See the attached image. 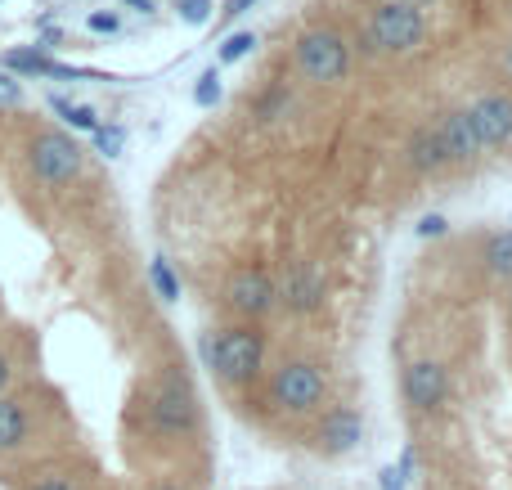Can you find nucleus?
I'll list each match as a JSON object with an SVG mask.
<instances>
[{"mask_svg": "<svg viewBox=\"0 0 512 490\" xmlns=\"http://www.w3.org/2000/svg\"><path fill=\"white\" fill-rule=\"evenodd\" d=\"M203 356H207V365L221 378H230V383H252L265 360V342L256 329H225L203 342Z\"/></svg>", "mask_w": 512, "mask_h": 490, "instance_id": "f257e3e1", "label": "nucleus"}, {"mask_svg": "<svg viewBox=\"0 0 512 490\" xmlns=\"http://www.w3.org/2000/svg\"><path fill=\"white\" fill-rule=\"evenodd\" d=\"M427 23H423V9L405 5V0H391V5H378L369 23V45L373 50H391V54H405L423 41Z\"/></svg>", "mask_w": 512, "mask_h": 490, "instance_id": "f03ea898", "label": "nucleus"}, {"mask_svg": "<svg viewBox=\"0 0 512 490\" xmlns=\"http://www.w3.org/2000/svg\"><path fill=\"white\" fill-rule=\"evenodd\" d=\"M297 63L306 68V77H315V81H342L346 68H351V45L337 32H328V27H315V32H301Z\"/></svg>", "mask_w": 512, "mask_h": 490, "instance_id": "7ed1b4c3", "label": "nucleus"}, {"mask_svg": "<svg viewBox=\"0 0 512 490\" xmlns=\"http://www.w3.org/2000/svg\"><path fill=\"white\" fill-rule=\"evenodd\" d=\"M149 419L158 432H189L198 419V405H194V392H189V383L180 374H167L158 383V392H153L149 401Z\"/></svg>", "mask_w": 512, "mask_h": 490, "instance_id": "20e7f679", "label": "nucleus"}, {"mask_svg": "<svg viewBox=\"0 0 512 490\" xmlns=\"http://www.w3.org/2000/svg\"><path fill=\"white\" fill-rule=\"evenodd\" d=\"M274 401L288 414L315 410V405L324 401V374H319L315 365H306V360H292V365H283L279 374H274Z\"/></svg>", "mask_w": 512, "mask_h": 490, "instance_id": "39448f33", "label": "nucleus"}, {"mask_svg": "<svg viewBox=\"0 0 512 490\" xmlns=\"http://www.w3.org/2000/svg\"><path fill=\"white\" fill-rule=\"evenodd\" d=\"M32 171L45 180V185H68L72 176L81 171V149L77 140L59 131H45L32 140Z\"/></svg>", "mask_w": 512, "mask_h": 490, "instance_id": "423d86ee", "label": "nucleus"}, {"mask_svg": "<svg viewBox=\"0 0 512 490\" xmlns=\"http://www.w3.org/2000/svg\"><path fill=\"white\" fill-rule=\"evenodd\" d=\"M468 126L477 135V149H499L512 140V99L508 95H486L468 108Z\"/></svg>", "mask_w": 512, "mask_h": 490, "instance_id": "0eeeda50", "label": "nucleus"}, {"mask_svg": "<svg viewBox=\"0 0 512 490\" xmlns=\"http://www.w3.org/2000/svg\"><path fill=\"white\" fill-rule=\"evenodd\" d=\"M400 383H405V401L414 405V410H436V405L445 401V392H450V374H445L436 360L409 365Z\"/></svg>", "mask_w": 512, "mask_h": 490, "instance_id": "6e6552de", "label": "nucleus"}, {"mask_svg": "<svg viewBox=\"0 0 512 490\" xmlns=\"http://www.w3.org/2000/svg\"><path fill=\"white\" fill-rule=\"evenodd\" d=\"M225 297H230L234 311L265 315L274 302H279V288H274V279L265 275V270H239V275L230 279V288H225Z\"/></svg>", "mask_w": 512, "mask_h": 490, "instance_id": "1a4fd4ad", "label": "nucleus"}, {"mask_svg": "<svg viewBox=\"0 0 512 490\" xmlns=\"http://www.w3.org/2000/svg\"><path fill=\"white\" fill-rule=\"evenodd\" d=\"M274 288H279V297L292 306V311H315L319 293H324V288H319V270L306 266V261H297V266L283 275V284H274Z\"/></svg>", "mask_w": 512, "mask_h": 490, "instance_id": "9d476101", "label": "nucleus"}, {"mask_svg": "<svg viewBox=\"0 0 512 490\" xmlns=\"http://www.w3.org/2000/svg\"><path fill=\"white\" fill-rule=\"evenodd\" d=\"M319 441H324L328 455H346V450H355L364 441V419L355 410H333L324 419V428H319Z\"/></svg>", "mask_w": 512, "mask_h": 490, "instance_id": "9b49d317", "label": "nucleus"}, {"mask_svg": "<svg viewBox=\"0 0 512 490\" xmlns=\"http://www.w3.org/2000/svg\"><path fill=\"white\" fill-rule=\"evenodd\" d=\"M432 131H436V140H441L445 158H472V153H481L477 135H472V126H468V113H445L441 126H432Z\"/></svg>", "mask_w": 512, "mask_h": 490, "instance_id": "f8f14e48", "label": "nucleus"}, {"mask_svg": "<svg viewBox=\"0 0 512 490\" xmlns=\"http://www.w3.org/2000/svg\"><path fill=\"white\" fill-rule=\"evenodd\" d=\"M0 63H5L9 77H14V72H32V77H77V72H68V68H59V63H50L41 50H9Z\"/></svg>", "mask_w": 512, "mask_h": 490, "instance_id": "ddd939ff", "label": "nucleus"}, {"mask_svg": "<svg viewBox=\"0 0 512 490\" xmlns=\"http://www.w3.org/2000/svg\"><path fill=\"white\" fill-rule=\"evenodd\" d=\"M27 441V410L9 396H0V450H18Z\"/></svg>", "mask_w": 512, "mask_h": 490, "instance_id": "4468645a", "label": "nucleus"}, {"mask_svg": "<svg viewBox=\"0 0 512 490\" xmlns=\"http://www.w3.org/2000/svg\"><path fill=\"white\" fill-rule=\"evenodd\" d=\"M409 162H414L418 171H436L445 162V149L441 140H436V131H418L414 140H409Z\"/></svg>", "mask_w": 512, "mask_h": 490, "instance_id": "2eb2a0df", "label": "nucleus"}, {"mask_svg": "<svg viewBox=\"0 0 512 490\" xmlns=\"http://www.w3.org/2000/svg\"><path fill=\"white\" fill-rule=\"evenodd\" d=\"M50 108H54V113H59L68 126H77V131H90V135L99 131V113H95V108H86V104H68L63 95H50Z\"/></svg>", "mask_w": 512, "mask_h": 490, "instance_id": "dca6fc26", "label": "nucleus"}, {"mask_svg": "<svg viewBox=\"0 0 512 490\" xmlns=\"http://www.w3.org/2000/svg\"><path fill=\"white\" fill-rule=\"evenodd\" d=\"M486 266L495 270L499 279H512V230H499L495 239L486 243Z\"/></svg>", "mask_w": 512, "mask_h": 490, "instance_id": "f3484780", "label": "nucleus"}, {"mask_svg": "<svg viewBox=\"0 0 512 490\" xmlns=\"http://www.w3.org/2000/svg\"><path fill=\"white\" fill-rule=\"evenodd\" d=\"M149 279H153V288H158L162 302H180V279H176V270H171L167 257H153Z\"/></svg>", "mask_w": 512, "mask_h": 490, "instance_id": "a211bd4d", "label": "nucleus"}, {"mask_svg": "<svg viewBox=\"0 0 512 490\" xmlns=\"http://www.w3.org/2000/svg\"><path fill=\"white\" fill-rule=\"evenodd\" d=\"M122 144H126L122 126H99V131H95V149L104 153V158H117V153H122Z\"/></svg>", "mask_w": 512, "mask_h": 490, "instance_id": "6ab92c4d", "label": "nucleus"}, {"mask_svg": "<svg viewBox=\"0 0 512 490\" xmlns=\"http://www.w3.org/2000/svg\"><path fill=\"white\" fill-rule=\"evenodd\" d=\"M194 104H198V108H212V104H221V77H216V72H207V77H198V86H194Z\"/></svg>", "mask_w": 512, "mask_h": 490, "instance_id": "aec40b11", "label": "nucleus"}, {"mask_svg": "<svg viewBox=\"0 0 512 490\" xmlns=\"http://www.w3.org/2000/svg\"><path fill=\"white\" fill-rule=\"evenodd\" d=\"M252 45H256V36H252V32H234V36H225V41H221V59H225V63L243 59V54H252Z\"/></svg>", "mask_w": 512, "mask_h": 490, "instance_id": "412c9836", "label": "nucleus"}, {"mask_svg": "<svg viewBox=\"0 0 512 490\" xmlns=\"http://www.w3.org/2000/svg\"><path fill=\"white\" fill-rule=\"evenodd\" d=\"M180 18L203 27L207 18H212V0H180Z\"/></svg>", "mask_w": 512, "mask_h": 490, "instance_id": "4be33fe9", "label": "nucleus"}, {"mask_svg": "<svg viewBox=\"0 0 512 490\" xmlns=\"http://www.w3.org/2000/svg\"><path fill=\"white\" fill-rule=\"evenodd\" d=\"M18 99H23V86H18V77L0 72V104H18Z\"/></svg>", "mask_w": 512, "mask_h": 490, "instance_id": "5701e85b", "label": "nucleus"}, {"mask_svg": "<svg viewBox=\"0 0 512 490\" xmlns=\"http://www.w3.org/2000/svg\"><path fill=\"white\" fill-rule=\"evenodd\" d=\"M32 490H77V482H72V477H63V473H45L41 482H32Z\"/></svg>", "mask_w": 512, "mask_h": 490, "instance_id": "b1692460", "label": "nucleus"}, {"mask_svg": "<svg viewBox=\"0 0 512 490\" xmlns=\"http://www.w3.org/2000/svg\"><path fill=\"white\" fill-rule=\"evenodd\" d=\"M414 468H418V459H414V450H405V455H400V464H396V473H400V482H414Z\"/></svg>", "mask_w": 512, "mask_h": 490, "instance_id": "393cba45", "label": "nucleus"}, {"mask_svg": "<svg viewBox=\"0 0 512 490\" xmlns=\"http://www.w3.org/2000/svg\"><path fill=\"white\" fill-rule=\"evenodd\" d=\"M90 32H117V14H90Z\"/></svg>", "mask_w": 512, "mask_h": 490, "instance_id": "a878e982", "label": "nucleus"}, {"mask_svg": "<svg viewBox=\"0 0 512 490\" xmlns=\"http://www.w3.org/2000/svg\"><path fill=\"white\" fill-rule=\"evenodd\" d=\"M418 234H427V239H436V234H445V216H423V225H418Z\"/></svg>", "mask_w": 512, "mask_h": 490, "instance_id": "bb28decb", "label": "nucleus"}, {"mask_svg": "<svg viewBox=\"0 0 512 490\" xmlns=\"http://www.w3.org/2000/svg\"><path fill=\"white\" fill-rule=\"evenodd\" d=\"M382 490H405V482H400V473H396V468H382Z\"/></svg>", "mask_w": 512, "mask_h": 490, "instance_id": "cd10ccee", "label": "nucleus"}, {"mask_svg": "<svg viewBox=\"0 0 512 490\" xmlns=\"http://www.w3.org/2000/svg\"><path fill=\"white\" fill-rule=\"evenodd\" d=\"M256 0H225V14H248Z\"/></svg>", "mask_w": 512, "mask_h": 490, "instance_id": "c85d7f7f", "label": "nucleus"}, {"mask_svg": "<svg viewBox=\"0 0 512 490\" xmlns=\"http://www.w3.org/2000/svg\"><path fill=\"white\" fill-rule=\"evenodd\" d=\"M9 374H14V369H9V360L0 356V392H5V387H9Z\"/></svg>", "mask_w": 512, "mask_h": 490, "instance_id": "c756f323", "label": "nucleus"}, {"mask_svg": "<svg viewBox=\"0 0 512 490\" xmlns=\"http://www.w3.org/2000/svg\"><path fill=\"white\" fill-rule=\"evenodd\" d=\"M504 72H508V77H512V45H508V50H504Z\"/></svg>", "mask_w": 512, "mask_h": 490, "instance_id": "7c9ffc66", "label": "nucleus"}, {"mask_svg": "<svg viewBox=\"0 0 512 490\" xmlns=\"http://www.w3.org/2000/svg\"><path fill=\"white\" fill-rule=\"evenodd\" d=\"M126 5H135V9H149V0H126Z\"/></svg>", "mask_w": 512, "mask_h": 490, "instance_id": "2f4dec72", "label": "nucleus"}, {"mask_svg": "<svg viewBox=\"0 0 512 490\" xmlns=\"http://www.w3.org/2000/svg\"><path fill=\"white\" fill-rule=\"evenodd\" d=\"M405 5H414V9H423V5H427V0H405Z\"/></svg>", "mask_w": 512, "mask_h": 490, "instance_id": "473e14b6", "label": "nucleus"}, {"mask_svg": "<svg viewBox=\"0 0 512 490\" xmlns=\"http://www.w3.org/2000/svg\"><path fill=\"white\" fill-rule=\"evenodd\" d=\"M162 490H176V486H162Z\"/></svg>", "mask_w": 512, "mask_h": 490, "instance_id": "72a5a7b5", "label": "nucleus"}]
</instances>
